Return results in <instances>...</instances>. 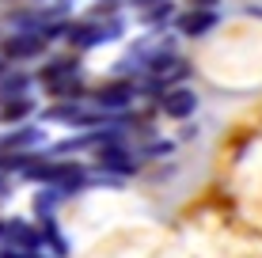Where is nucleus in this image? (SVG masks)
I'll list each match as a JSON object with an SVG mask.
<instances>
[{
  "label": "nucleus",
  "instance_id": "obj_1",
  "mask_svg": "<svg viewBox=\"0 0 262 258\" xmlns=\"http://www.w3.org/2000/svg\"><path fill=\"white\" fill-rule=\"evenodd\" d=\"M194 106H198V95L186 91V87L164 95V114H171V118H186V114H194Z\"/></svg>",
  "mask_w": 262,
  "mask_h": 258
},
{
  "label": "nucleus",
  "instance_id": "obj_2",
  "mask_svg": "<svg viewBox=\"0 0 262 258\" xmlns=\"http://www.w3.org/2000/svg\"><path fill=\"white\" fill-rule=\"evenodd\" d=\"M213 23H216L213 12H190V15H183V31L186 34H205Z\"/></svg>",
  "mask_w": 262,
  "mask_h": 258
},
{
  "label": "nucleus",
  "instance_id": "obj_3",
  "mask_svg": "<svg viewBox=\"0 0 262 258\" xmlns=\"http://www.w3.org/2000/svg\"><path fill=\"white\" fill-rule=\"evenodd\" d=\"M42 50V38H12L8 42V53L12 57H31V53Z\"/></svg>",
  "mask_w": 262,
  "mask_h": 258
},
{
  "label": "nucleus",
  "instance_id": "obj_4",
  "mask_svg": "<svg viewBox=\"0 0 262 258\" xmlns=\"http://www.w3.org/2000/svg\"><path fill=\"white\" fill-rule=\"evenodd\" d=\"M129 95H133V91H129L125 84H122V87H106V91H99V103H103V106H122Z\"/></svg>",
  "mask_w": 262,
  "mask_h": 258
},
{
  "label": "nucleus",
  "instance_id": "obj_5",
  "mask_svg": "<svg viewBox=\"0 0 262 258\" xmlns=\"http://www.w3.org/2000/svg\"><path fill=\"white\" fill-rule=\"evenodd\" d=\"M99 159H103V167H114V171H133V163H129L122 152H103Z\"/></svg>",
  "mask_w": 262,
  "mask_h": 258
},
{
  "label": "nucleus",
  "instance_id": "obj_6",
  "mask_svg": "<svg viewBox=\"0 0 262 258\" xmlns=\"http://www.w3.org/2000/svg\"><path fill=\"white\" fill-rule=\"evenodd\" d=\"M23 87H27V80H23V76H15V80H12V76H8V80H0V103H4L8 95H19Z\"/></svg>",
  "mask_w": 262,
  "mask_h": 258
},
{
  "label": "nucleus",
  "instance_id": "obj_7",
  "mask_svg": "<svg viewBox=\"0 0 262 258\" xmlns=\"http://www.w3.org/2000/svg\"><path fill=\"white\" fill-rule=\"evenodd\" d=\"M12 239H19L23 247H34V243H38V236H34L27 224H12Z\"/></svg>",
  "mask_w": 262,
  "mask_h": 258
},
{
  "label": "nucleus",
  "instance_id": "obj_8",
  "mask_svg": "<svg viewBox=\"0 0 262 258\" xmlns=\"http://www.w3.org/2000/svg\"><path fill=\"white\" fill-rule=\"evenodd\" d=\"M27 110H31V103H27V99H19V103H8V106H4V118H8V122H12V118H23Z\"/></svg>",
  "mask_w": 262,
  "mask_h": 258
}]
</instances>
